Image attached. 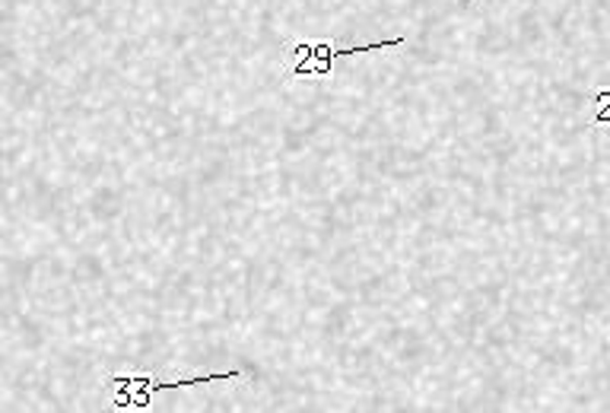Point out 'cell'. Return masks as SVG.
Here are the masks:
<instances>
[{
    "label": "cell",
    "mask_w": 610,
    "mask_h": 413,
    "mask_svg": "<svg viewBox=\"0 0 610 413\" xmlns=\"http://www.w3.org/2000/svg\"><path fill=\"white\" fill-rule=\"evenodd\" d=\"M591 99L598 102V112H595V122H591V125L608 127L610 125V90H598V93L591 95Z\"/></svg>",
    "instance_id": "obj_3"
},
{
    "label": "cell",
    "mask_w": 610,
    "mask_h": 413,
    "mask_svg": "<svg viewBox=\"0 0 610 413\" xmlns=\"http://www.w3.org/2000/svg\"><path fill=\"white\" fill-rule=\"evenodd\" d=\"M407 45V35L398 38H379L369 45H354V48H341L334 42L324 38H289L284 45V70L287 80H331L337 64L362 58V55H376V51H398Z\"/></svg>",
    "instance_id": "obj_1"
},
{
    "label": "cell",
    "mask_w": 610,
    "mask_h": 413,
    "mask_svg": "<svg viewBox=\"0 0 610 413\" xmlns=\"http://www.w3.org/2000/svg\"><path fill=\"white\" fill-rule=\"evenodd\" d=\"M249 379L242 369H229V372H210V376H188V379H157V376H112L108 379V394H112V408L118 411H150L153 398L162 391H188L200 385H217V381H239Z\"/></svg>",
    "instance_id": "obj_2"
}]
</instances>
